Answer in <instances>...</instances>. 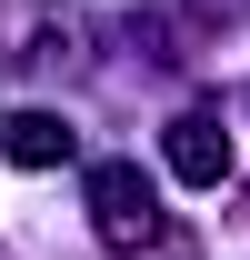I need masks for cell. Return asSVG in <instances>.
I'll use <instances>...</instances> for the list:
<instances>
[{"label": "cell", "mask_w": 250, "mask_h": 260, "mask_svg": "<svg viewBox=\"0 0 250 260\" xmlns=\"http://www.w3.org/2000/svg\"><path fill=\"white\" fill-rule=\"evenodd\" d=\"M90 220H100L110 250H150L160 240V200H150V180H140L130 160H100L90 170Z\"/></svg>", "instance_id": "cell-1"}, {"label": "cell", "mask_w": 250, "mask_h": 260, "mask_svg": "<svg viewBox=\"0 0 250 260\" xmlns=\"http://www.w3.org/2000/svg\"><path fill=\"white\" fill-rule=\"evenodd\" d=\"M170 170H180L190 190H220V180H230V130L200 120V110H190V120H170Z\"/></svg>", "instance_id": "cell-2"}, {"label": "cell", "mask_w": 250, "mask_h": 260, "mask_svg": "<svg viewBox=\"0 0 250 260\" xmlns=\"http://www.w3.org/2000/svg\"><path fill=\"white\" fill-rule=\"evenodd\" d=\"M0 150L20 170H50V160H70V130H60V110H20V120L0 130Z\"/></svg>", "instance_id": "cell-3"}]
</instances>
